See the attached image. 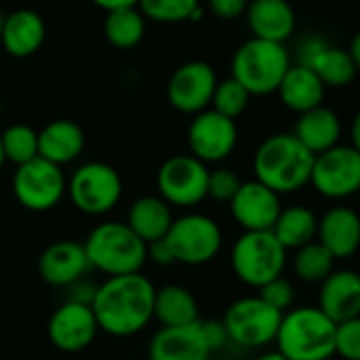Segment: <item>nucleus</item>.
I'll return each mask as SVG.
<instances>
[{"mask_svg":"<svg viewBox=\"0 0 360 360\" xmlns=\"http://www.w3.org/2000/svg\"><path fill=\"white\" fill-rule=\"evenodd\" d=\"M155 286L142 271L108 276L91 299L100 330L110 337H134L153 320Z\"/></svg>","mask_w":360,"mask_h":360,"instance_id":"obj_1","label":"nucleus"},{"mask_svg":"<svg viewBox=\"0 0 360 360\" xmlns=\"http://www.w3.org/2000/svg\"><path fill=\"white\" fill-rule=\"evenodd\" d=\"M314 157L316 155L305 148L292 131L274 134L265 138L255 153V178L278 195L295 193L309 185Z\"/></svg>","mask_w":360,"mask_h":360,"instance_id":"obj_2","label":"nucleus"},{"mask_svg":"<svg viewBox=\"0 0 360 360\" xmlns=\"http://www.w3.org/2000/svg\"><path fill=\"white\" fill-rule=\"evenodd\" d=\"M333 322L318 305L290 307L282 314L276 347L288 360H328L335 356Z\"/></svg>","mask_w":360,"mask_h":360,"instance_id":"obj_3","label":"nucleus"},{"mask_svg":"<svg viewBox=\"0 0 360 360\" xmlns=\"http://www.w3.org/2000/svg\"><path fill=\"white\" fill-rule=\"evenodd\" d=\"M91 269L108 276L142 271L146 263V242L127 223L106 221L94 227L83 242Z\"/></svg>","mask_w":360,"mask_h":360,"instance_id":"obj_4","label":"nucleus"},{"mask_svg":"<svg viewBox=\"0 0 360 360\" xmlns=\"http://www.w3.org/2000/svg\"><path fill=\"white\" fill-rule=\"evenodd\" d=\"M290 64V53L284 43L252 37L236 49L231 77L238 79L250 96H269L276 94Z\"/></svg>","mask_w":360,"mask_h":360,"instance_id":"obj_5","label":"nucleus"},{"mask_svg":"<svg viewBox=\"0 0 360 360\" xmlns=\"http://www.w3.org/2000/svg\"><path fill=\"white\" fill-rule=\"evenodd\" d=\"M231 269L240 282L261 288L265 282L284 274L288 250L280 244L271 229L244 231L231 246Z\"/></svg>","mask_w":360,"mask_h":360,"instance_id":"obj_6","label":"nucleus"},{"mask_svg":"<svg viewBox=\"0 0 360 360\" xmlns=\"http://www.w3.org/2000/svg\"><path fill=\"white\" fill-rule=\"evenodd\" d=\"M163 240L167 242L174 261L183 265L210 263L223 248V231L219 223L198 212L174 219Z\"/></svg>","mask_w":360,"mask_h":360,"instance_id":"obj_7","label":"nucleus"},{"mask_svg":"<svg viewBox=\"0 0 360 360\" xmlns=\"http://www.w3.org/2000/svg\"><path fill=\"white\" fill-rule=\"evenodd\" d=\"M66 191L70 193L77 210L89 217H102L119 204L123 180L112 165L89 161L72 172Z\"/></svg>","mask_w":360,"mask_h":360,"instance_id":"obj_8","label":"nucleus"},{"mask_svg":"<svg viewBox=\"0 0 360 360\" xmlns=\"http://www.w3.org/2000/svg\"><path fill=\"white\" fill-rule=\"evenodd\" d=\"M282 311L257 297H242L233 301L225 316L223 324L229 335V343H236L246 349L265 347L276 341Z\"/></svg>","mask_w":360,"mask_h":360,"instance_id":"obj_9","label":"nucleus"},{"mask_svg":"<svg viewBox=\"0 0 360 360\" xmlns=\"http://www.w3.org/2000/svg\"><path fill=\"white\" fill-rule=\"evenodd\" d=\"M66 185L68 180L62 172V165L41 155L18 165L11 183L13 195L20 202V206L32 212L53 210L62 202Z\"/></svg>","mask_w":360,"mask_h":360,"instance_id":"obj_10","label":"nucleus"},{"mask_svg":"<svg viewBox=\"0 0 360 360\" xmlns=\"http://www.w3.org/2000/svg\"><path fill=\"white\" fill-rule=\"evenodd\" d=\"M309 185L326 200H345L360 193V153L341 142L318 153Z\"/></svg>","mask_w":360,"mask_h":360,"instance_id":"obj_11","label":"nucleus"},{"mask_svg":"<svg viewBox=\"0 0 360 360\" xmlns=\"http://www.w3.org/2000/svg\"><path fill=\"white\" fill-rule=\"evenodd\" d=\"M208 163L195 155H174L157 172L159 195L176 208H193L208 198Z\"/></svg>","mask_w":360,"mask_h":360,"instance_id":"obj_12","label":"nucleus"},{"mask_svg":"<svg viewBox=\"0 0 360 360\" xmlns=\"http://www.w3.org/2000/svg\"><path fill=\"white\" fill-rule=\"evenodd\" d=\"M217 83V70L208 62L191 60L172 72L165 85V96L169 106L176 108L178 112L198 115L210 108Z\"/></svg>","mask_w":360,"mask_h":360,"instance_id":"obj_13","label":"nucleus"},{"mask_svg":"<svg viewBox=\"0 0 360 360\" xmlns=\"http://www.w3.org/2000/svg\"><path fill=\"white\" fill-rule=\"evenodd\" d=\"M187 142L191 155L204 163H219L227 159L238 144L236 119H229L214 108H206L193 115L187 129Z\"/></svg>","mask_w":360,"mask_h":360,"instance_id":"obj_14","label":"nucleus"},{"mask_svg":"<svg viewBox=\"0 0 360 360\" xmlns=\"http://www.w3.org/2000/svg\"><path fill=\"white\" fill-rule=\"evenodd\" d=\"M100 326L96 320V314L89 303L81 301H64L49 318L47 324V337L49 341L66 354H77L87 349Z\"/></svg>","mask_w":360,"mask_h":360,"instance_id":"obj_15","label":"nucleus"},{"mask_svg":"<svg viewBox=\"0 0 360 360\" xmlns=\"http://www.w3.org/2000/svg\"><path fill=\"white\" fill-rule=\"evenodd\" d=\"M229 210L244 231H265L274 227L282 204L274 189L255 178L240 185L236 195L229 200Z\"/></svg>","mask_w":360,"mask_h":360,"instance_id":"obj_16","label":"nucleus"},{"mask_svg":"<svg viewBox=\"0 0 360 360\" xmlns=\"http://www.w3.org/2000/svg\"><path fill=\"white\" fill-rule=\"evenodd\" d=\"M200 320L183 326H161L148 341V360H210L212 352L206 345Z\"/></svg>","mask_w":360,"mask_h":360,"instance_id":"obj_17","label":"nucleus"},{"mask_svg":"<svg viewBox=\"0 0 360 360\" xmlns=\"http://www.w3.org/2000/svg\"><path fill=\"white\" fill-rule=\"evenodd\" d=\"M91 269L85 246L81 242H53L47 246L39 259V274L41 278L56 288H68L77 280L85 278Z\"/></svg>","mask_w":360,"mask_h":360,"instance_id":"obj_18","label":"nucleus"},{"mask_svg":"<svg viewBox=\"0 0 360 360\" xmlns=\"http://www.w3.org/2000/svg\"><path fill=\"white\" fill-rule=\"evenodd\" d=\"M316 240L335 257L349 259L360 248V214L347 206H333L318 219Z\"/></svg>","mask_w":360,"mask_h":360,"instance_id":"obj_19","label":"nucleus"},{"mask_svg":"<svg viewBox=\"0 0 360 360\" xmlns=\"http://www.w3.org/2000/svg\"><path fill=\"white\" fill-rule=\"evenodd\" d=\"M318 307L333 322L360 316V274L354 269H333L320 282Z\"/></svg>","mask_w":360,"mask_h":360,"instance_id":"obj_20","label":"nucleus"},{"mask_svg":"<svg viewBox=\"0 0 360 360\" xmlns=\"http://www.w3.org/2000/svg\"><path fill=\"white\" fill-rule=\"evenodd\" d=\"M246 24L252 37L274 43H286L297 28V15L288 0H250Z\"/></svg>","mask_w":360,"mask_h":360,"instance_id":"obj_21","label":"nucleus"},{"mask_svg":"<svg viewBox=\"0 0 360 360\" xmlns=\"http://www.w3.org/2000/svg\"><path fill=\"white\" fill-rule=\"evenodd\" d=\"M47 37V26L43 18L32 9H18L5 18L0 43L11 58H30L34 56Z\"/></svg>","mask_w":360,"mask_h":360,"instance_id":"obj_22","label":"nucleus"},{"mask_svg":"<svg viewBox=\"0 0 360 360\" xmlns=\"http://www.w3.org/2000/svg\"><path fill=\"white\" fill-rule=\"evenodd\" d=\"M324 91L326 87L320 77L303 64H290L276 89L282 104L297 115L320 106L324 102Z\"/></svg>","mask_w":360,"mask_h":360,"instance_id":"obj_23","label":"nucleus"},{"mask_svg":"<svg viewBox=\"0 0 360 360\" xmlns=\"http://www.w3.org/2000/svg\"><path fill=\"white\" fill-rule=\"evenodd\" d=\"M341 129L343 127H341L339 115L333 108L320 104L305 112H299L292 134L299 138V142L305 148H309L314 155H318V153L339 144Z\"/></svg>","mask_w":360,"mask_h":360,"instance_id":"obj_24","label":"nucleus"},{"mask_svg":"<svg viewBox=\"0 0 360 360\" xmlns=\"http://www.w3.org/2000/svg\"><path fill=\"white\" fill-rule=\"evenodd\" d=\"M83 148H85L83 127L70 119L49 121L39 131V155L58 165L77 161Z\"/></svg>","mask_w":360,"mask_h":360,"instance_id":"obj_25","label":"nucleus"},{"mask_svg":"<svg viewBox=\"0 0 360 360\" xmlns=\"http://www.w3.org/2000/svg\"><path fill=\"white\" fill-rule=\"evenodd\" d=\"M172 206L161 195H142L127 210V225L146 244L165 238L172 225Z\"/></svg>","mask_w":360,"mask_h":360,"instance_id":"obj_26","label":"nucleus"},{"mask_svg":"<svg viewBox=\"0 0 360 360\" xmlns=\"http://www.w3.org/2000/svg\"><path fill=\"white\" fill-rule=\"evenodd\" d=\"M153 318L161 326H183L200 320V305L195 295L178 284H167L155 290Z\"/></svg>","mask_w":360,"mask_h":360,"instance_id":"obj_27","label":"nucleus"},{"mask_svg":"<svg viewBox=\"0 0 360 360\" xmlns=\"http://www.w3.org/2000/svg\"><path fill=\"white\" fill-rule=\"evenodd\" d=\"M271 231L286 250H297L316 240L318 217L307 206H288L280 210Z\"/></svg>","mask_w":360,"mask_h":360,"instance_id":"obj_28","label":"nucleus"},{"mask_svg":"<svg viewBox=\"0 0 360 360\" xmlns=\"http://www.w3.org/2000/svg\"><path fill=\"white\" fill-rule=\"evenodd\" d=\"M146 32V18L136 7H121L106 11L104 37L117 49H134L142 43Z\"/></svg>","mask_w":360,"mask_h":360,"instance_id":"obj_29","label":"nucleus"},{"mask_svg":"<svg viewBox=\"0 0 360 360\" xmlns=\"http://www.w3.org/2000/svg\"><path fill=\"white\" fill-rule=\"evenodd\" d=\"M307 66L320 77L324 87H333V89H341L349 85L358 75L347 49L335 47L330 43H324Z\"/></svg>","mask_w":360,"mask_h":360,"instance_id":"obj_30","label":"nucleus"},{"mask_svg":"<svg viewBox=\"0 0 360 360\" xmlns=\"http://www.w3.org/2000/svg\"><path fill=\"white\" fill-rule=\"evenodd\" d=\"M140 13L157 24H183L202 20L200 0H138Z\"/></svg>","mask_w":360,"mask_h":360,"instance_id":"obj_31","label":"nucleus"},{"mask_svg":"<svg viewBox=\"0 0 360 360\" xmlns=\"http://www.w3.org/2000/svg\"><path fill=\"white\" fill-rule=\"evenodd\" d=\"M335 269V257L318 242H309L295 250L292 271L305 284H320Z\"/></svg>","mask_w":360,"mask_h":360,"instance_id":"obj_32","label":"nucleus"},{"mask_svg":"<svg viewBox=\"0 0 360 360\" xmlns=\"http://www.w3.org/2000/svg\"><path fill=\"white\" fill-rule=\"evenodd\" d=\"M0 140H3L5 159L15 165L39 157V131L26 123L9 125L5 131H0Z\"/></svg>","mask_w":360,"mask_h":360,"instance_id":"obj_33","label":"nucleus"},{"mask_svg":"<svg viewBox=\"0 0 360 360\" xmlns=\"http://www.w3.org/2000/svg\"><path fill=\"white\" fill-rule=\"evenodd\" d=\"M250 98H252L250 91L238 79L229 77V79H223L217 83L210 108L219 110L221 115H225L229 119H238L246 112Z\"/></svg>","mask_w":360,"mask_h":360,"instance_id":"obj_34","label":"nucleus"},{"mask_svg":"<svg viewBox=\"0 0 360 360\" xmlns=\"http://www.w3.org/2000/svg\"><path fill=\"white\" fill-rule=\"evenodd\" d=\"M335 354L343 360H360V316L337 322Z\"/></svg>","mask_w":360,"mask_h":360,"instance_id":"obj_35","label":"nucleus"},{"mask_svg":"<svg viewBox=\"0 0 360 360\" xmlns=\"http://www.w3.org/2000/svg\"><path fill=\"white\" fill-rule=\"evenodd\" d=\"M242 180L229 167H217L208 172V198L217 202H229L240 189Z\"/></svg>","mask_w":360,"mask_h":360,"instance_id":"obj_36","label":"nucleus"},{"mask_svg":"<svg viewBox=\"0 0 360 360\" xmlns=\"http://www.w3.org/2000/svg\"><path fill=\"white\" fill-rule=\"evenodd\" d=\"M259 297L284 314L286 309L292 307V301H295V286H292V282H290L288 278L278 276V278L265 282V284L259 288Z\"/></svg>","mask_w":360,"mask_h":360,"instance_id":"obj_37","label":"nucleus"},{"mask_svg":"<svg viewBox=\"0 0 360 360\" xmlns=\"http://www.w3.org/2000/svg\"><path fill=\"white\" fill-rule=\"evenodd\" d=\"M248 3L250 0H208V9L217 20L233 22L246 13Z\"/></svg>","mask_w":360,"mask_h":360,"instance_id":"obj_38","label":"nucleus"},{"mask_svg":"<svg viewBox=\"0 0 360 360\" xmlns=\"http://www.w3.org/2000/svg\"><path fill=\"white\" fill-rule=\"evenodd\" d=\"M200 328H202V335L206 339V345L210 347L212 354L219 352V349H223L229 343V335L225 330L223 320H200Z\"/></svg>","mask_w":360,"mask_h":360,"instance_id":"obj_39","label":"nucleus"},{"mask_svg":"<svg viewBox=\"0 0 360 360\" xmlns=\"http://www.w3.org/2000/svg\"><path fill=\"white\" fill-rule=\"evenodd\" d=\"M146 261H153L159 267H167V265L176 263L174 255H172V250H169V246H167V242L163 238L146 244Z\"/></svg>","mask_w":360,"mask_h":360,"instance_id":"obj_40","label":"nucleus"},{"mask_svg":"<svg viewBox=\"0 0 360 360\" xmlns=\"http://www.w3.org/2000/svg\"><path fill=\"white\" fill-rule=\"evenodd\" d=\"M96 284H89L85 278H81V280H77L75 284H70L68 286V290H70V299L72 301H81V303H89L91 305V299H94V295H96Z\"/></svg>","mask_w":360,"mask_h":360,"instance_id":"obj_41","label":"nucleus"},{"mask_svg":"<svg viewBox=\"0 0 360 360\" xmlns=\"http://www.w3.org/2000/svg\"><path fill=\"white\" fill-rule=\"evenodd\" d=\"M91 3L104 11H112V9H121V7H136L138 0H91Z\"/></svg>","mask_w":360,"mask_h":360,"instance_id":"obj_42","label":"nucleus"},{"mask_svg":"<svg viewBox=\"0 0 360 360\" xmlns=\"http://www.w3.org/2000/svg\"><path fill=\"white\" fill-rule=\"evenodd\" d=\"M347 53H349V58H352V62H354L356 70L360 72V30L352 37V43H349Z\"/></svg>","mask_w":360,"mask_h":360,"instance_id":"obj_43","label":"nucleus"},{"mask_svg":"<svg viewBox=\"0 0 360 360\" xmlns=\"http://www.w3.org/2000/svg\"><path fill=\"white\" fill-rule=\"evenodd\" d=\"M349 136H352V146H354V148L360 153V110L354 115V121H352Z\"/></svg>","mask_w":360,"mask_h":360,"instance_id":"obj_44","label":"nucleus"},{"mask_svg":"<svg viewBox=\"0 0 360 360\" xmlns=\"http://www.w3.org/2000/svg\"><path fill=\"white\" fill-rule=\"evenodd\" d=\"M255 360H288L280 349H274V352H263L261 356H257Z\"/></svg>","mask_w":360,"mask_h":360,"instance_id":"obj_45","label":"nucleus"},{"mask_svg":"<svg viewBox=\"0 0 360 360\" xmlns=\"http://www.w3.org/2000/svg\"><path fill=\"white\" fill-rule=\"evenodd\" d=\"M5 150H3V140H0V169H3V165H5Z\"/></svg>","mask_w":360,"mask_h":360,"instance_id":"obj_46","label":"nucleus"},{"mask_svg":"<svg viewBox=\"0 0 360 360\" xmlns=\"http://www.w3.org/2000/svg\"><path fill=\"white\" fill-rule=\"evenodd\" d=\"M5 18H7V15H5L3 11H0V32H3V26H5Z\"/></svg>","mask_w":360,"mask_h":360,"instance_id":"obj_47","label":"nucleus"},{"mask_svg":"<svg viewBox=\"0 0 360 360\" xmlns=\"http://www.w3.org/2000/svg\"><path fill=\"white\" fill-rule=\"evenodd\" d=\"M0 117H3V100H0Z\"/></svg>","mask_w":360,"mask_h":360,"instance_id":"obj_48","label":"nucleus"},{"mask_svg":"<svg viewBox=\"0 0 360 360\" xmlns=\"http://www.w3.org/2000/svg\"><path fill=\"white\" fill-rule=\"evenodd\" d=\"M210 360H231V358H210Z\"/></svg>","mask_w":360,"mask_h":360,"instance_id":"obj_49","label":"nucleus"}]
</instances>
